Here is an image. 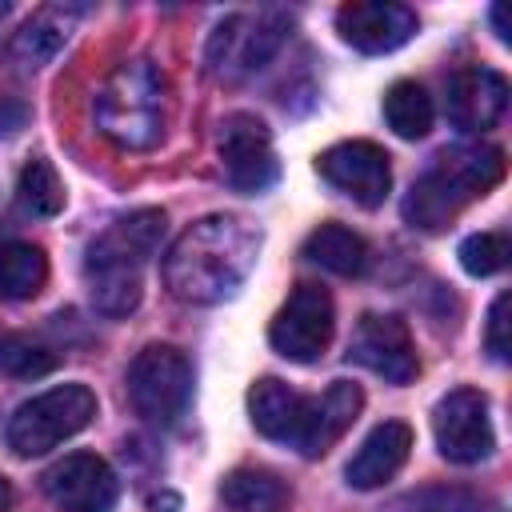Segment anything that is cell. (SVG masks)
Returning <instances> with one entry per match:
<instances>
[{
	"instance_id": "obj_1",
	"label": "cell",
	"mask_w": 512,
	"mask_h": 512,
	"mask_svg": "<svg viewBox=\"0 0 512 512\" xmlns=\"http://www.w3.org/2000/svg\"><path fill=\"white\" fill-rule=\"evenodd\" d=\"M260 256V228L236 212H212L188 224L164 252V288L180 304H220L236 296Z\"/></svg>"
},
{
	"instance_id": "obj_2",
	"label": "cell",
	"mask_w": 512,
	"mask_h": 512,
	"mask_svg": "<svg viewBox=\"0 0 512 512\" xmlns=\"http://www.w3.org/2000/svg\"><path fill=\"white\" fill-rule=\"evenodd\" d=\"M172 116V92L160 64L148 56L120 60L92 96V120L104 140L124 152H148L164 140Z\"/></svg>"
},
{
	"instance_id": "obj_3",
	"label": "cell",
	"mask_w": 512,
	"mask_h": 512,
	"mask_svg": "<svg viewBox=\"0 0 512 512\" xmlns=\"http://www.w3.org/2000/svg\"><path fill=\"white\" fill-rule=\"evenodd\" d=\"M164 212L160 208H136L120 220H112L84 252V280L96 312L104 316H128L140 304L144 292V264L156 256L164 240Z\"/></svg>"
},
{
	"instance_id": "obj_4",
	"label": "cell",
	"mask_w": 512,
	"mask_h": 512,
	"mask_svg": "<svg viewBox=\"0 0 512 512\" xmlns=\"http://www.w3.org/2000/svg\"><path fill=\"white\" fill-rule=\"evenodd\" d=\"M504 180V152L496 144H456L444 148L408 188L404 220L420 232L448 228L464 204L488 196Z\"/></svg>"
},
{
	"instance_id": "obj_5",
	"label": "cell",
	"mask_w": 512,
	"mask_h": 512,
	"mask_svg": "<svg viewBox=\"0 0 512 512\" xmlns=\"http://www.w3.org/2000/svg\"><path fill=\"white\" fill-rule=\"evenodd\" d=\"M292 32V16L284 8H248V12H232L224 16L204 48L208 72L216 80H248L252 72H260L288 40Z\"/></svg>"
},
{
	"instance_id": "obj_6",
	"label": "cell",
	"mask_w": 512,
	"mask_h": 512,
	"mask_svg": "<svg viewBox=\"0 0 512 512\" xmlns=\"http://www.w3.org/2000/svg\"><path fill=\"white\" fill-rule=\"evenodd\" d=\"M96 416V396L88 384H56L32 400H24L8 420V448L16 456H44L68 436L84 432Z\"/></svg>"
},
{
	"instance_id": "obj_7",
	"label": "cell",
	"mask_w": 512,
	"mask_h": 512,
	"mask_svg": "<svg viewBox=\"0 0 512 512\" xmlns=\"http://www.w3.org/2000/svg\"><path fill=\"white\" fill-rule=\"evenodd\" d=\"M128 400L148 424H180L192 404V360L176 344L140 348L128 364Z\"/></svg>"
},
{
	"instance_id": "obj_8",
	"label": "cell",
	"mask_w": 512,
	"mask_h": 512,
	"mask_svg": "<svg viewBox=\"0 0 512 512\" xmlns=\"http://www.w3.org/2000/svg\"><path fill=\"white\" fill-rule=\"evenodd\" d=\"M336 332V308L328 288L304 280L292 288V296L284 300V308L276 312L272 328H268V344L296 364H312L324 356V348L332 344Z\"/></svg>"
},
{
	"instance_id": "obj_9",
	"label": "cell",
	"mask_w": 512,
	"mask_h": 512,
	"mask_svg": "<svg viewBox=\"0 0 512 512\" xmlns=\"http://www.w3.org/2000/svg\"><path fill=\"white\" fill-rule=\"evenodd\" d=\"M216 152L224 180L236 192H264L280 176V160L272 148V132L260 116L252 112H228L216 132Z\"/></svg>"
},
{
	"instance_id": "obj_10",
	"label": "cell",
	"mask_w": 512,
	"mask_h": 512,
	"mask_svg": "<svg viewBox=\"0 0 512 512\" xmlns=\"http://www.w3.org/2000/svg\"><path fill=\"white\" fill-rule=\"evenodd\" d=\"M432 436L444 460L452 464H480L496 448L488 396L480 388H452L432 408Z\"/></svg>"
},
{
	"instance_id": "obj_11",
	"label": "cell",
	"mask_w": 512,
	"mask_h": 512,
	"mask_svg": "<svg viewBox=\"0 0 512 512\" xmlns=\"http://www.w3.org/2000/svg\"><path fill=\"white\" fill-rule=\"evenodd\" d=\"M316 172L336 192L356 200L360 208H380L388 200V188H392L388 152L380 144H372V140H340V144L324 148L316 156Z\"/></svg>"
},
{
	"instance_id": "obj_12",
	"label": "cell",
	"mask_w": 512,
	"mask_h": 512,
	"mask_svg": "<svg viewBox=\"0 0 512 512\" xmlns=\"http://www.w3.org/2000/svg\"><path fill=\"white\" fill-rule=\"evenodd\" d=\"M348 360L364 364L368 372L384 376L388 384H412L416 372H420L408 324L400 316H388V312L384 316L368 312V316L356 320L352 340H348Z\"/></svg>"
},
{
	"instance_id": "obj_13",
	"label": "cell",
	"mask_w": 512,
	"mask_h": 512,
	"mask_svg": "<svg viewBox=\"0 0 512 512\" xmlns=\"http://www.w3.org/2000/svg\"><path fill=\"white\" fill-rule=\"evenodd\" d=\"M40 484L44 496L64 512H112L120 496L116 472L96 452H68L40 476Z\"/></svg>"
},
{
	"instance_id": "obj_14",
	"label": "cell",
	"mask_w": 512,
	"mask_h": 512,
	"mask_svg": "<svg viewBox=\"0 0 512 512\" xmlns=\"http://www.w3.org/2000/svg\"><path fill=\"white\" fill-rule=\"evenodd\" d=\"M364 408V392L360 384L352 380H332L324 392L316 396H304V408H300V420H296V432H292V444L300 456L316 460L324 456L360 416Z\"/></svg>"
},
{
	"instance_id": "obj_15",
	"label": "cell",
	"mask_w": 512,
	"mask_h": 512,
	"mask_svg": "<svg viewBox=\"0 0 512 512\" xmlns=\"http://www.w3.org/2000/svg\"><path fill=\"white\" fill-rule=\"evenodd\" d=\"M420 20L408 4L396 0H352L336 8V32L344 44H352L364 56L392 52L416 36Z\"/></svg>"
},
{
	"instance_id": "obj_16",
	"label": "cell",
	"mask_w": 512,
	"mask_h": 512,
	"mask_svg": "<svg viewBox=\"0 0 512 512\" xmlns=\"http://www.w3.org/2000/svg\"><path fill=\"white\" fill-rule=\"evenodd\" d=\"M508 108V80L496 68L468 64L448 76L444 84V116L460 132H484L492 128Z\"/></svg>"
},
{
	"instance_id": "obj_17",
	"label": "cell",
	"mask_w": 512,
	"mask_h": 512,
	"mask_svg": "<svg viewBox=\"0 0 512 512\" xmlns=\"http://www.w3.org/2000/svg\"><path fill=\"white\" fill-rule=\"evenodd\" d=\"M80 24V8L76 4H40L24 24L20 32H12L4 56L16 72H40L76 32Z\"/></svg>"
},
{
	"instance_id": "obj_18",
	"label": "cell",
	"mask_w": 512,
	"mask_h": 512,
	"mask_svg": "<svg viewBox=\"0 0 512 512\" xmlns=\"http://www.w3.org/2000/svg\"><path fill=\"white\" fill-rule=\"evenodd\" d=\"M408 452H412V428L404 420H384L360 440V448L352 452L344 476H348L352 488L372 492V488H380L384 480H392L404 468Z\"/></svg>"
},
{
	"instance_id": "obj_19",
	"label": "cell",
	"mask_w": 512,
	"mask_h": 512,
	"mask_svg": "<svg viewBox=\"0 0 512 512\" xmlns=\"http://www.w3.org/2000/svg\"><path fill=\"white\" fill-rule=\"evenodd\" d=\"M300 408H304V396L276 376H264L248 388V416H252L256 432L276 440V444H292Z\"/></svg>"
},
{
	"instance_id": "obj_20",
	"label": "cell",
	"mask_w": 512,
	"mask_h": 512,
	"mask_svg": "<svg viewBox=\"0 0 512 512\" xmlns=\"http://www.w3.org/2000/svg\"><path fill=\"white\" fill-rule=\"evenodd\" d=\"M300 252H304L312 264H320V268H328V272H336V276H360V272L368 268V260H372L368 240H364L360 232H352L348 224H336V220L312 228Z\"/></svg>"
},
{
	"instance_id": "obj_21",
	"label": "cell",
	"mask_w": 512,
	"mask_h": 512,
	"mask_svg": "<svg viewBox=\"0 0 512 512\" xmlns=\"http://www.w3.org/2000/svg\"><path fill=\"white\" fill-rule=\"evenodd\" d=\"M220 500L228 512H288L292 488L268 468H236L224 476Z\"/></svg>"
},
{
	"instance_id": "obj_22",
	"label": "cell",
	"mask_w": 512,
	"mask_h": 512,
	"mask_svg": "<svg viewBox=\"0 0 512 512\" xmlns=\"http://www.w3.org/2000/svg\"><path fill=\"white\" fill-rule=\"evenodd\" d=\"M48 280V256L28 240H0V300H28Z\"/></svg>"
},
{
	"instance_id": "obj_23",
	"label": "cell",
	"mask_w": 512,
	"mask_h": 512,
	"mask_svg": "<svg viewBox=\"0 0 512 512\" xmlns=\"http://www.w3.org/2000/svg\"><path fill=\"white\" fill-rule=\"evenodd\" d=\"M432 116H436V108H432V96L424 84L396 80L384 92V120L400 140H424L432 132Z\"/></svg>"
},
{
	"instance_id": "obj_24",
	"label": "cell",
	"mask_w": 512,
	"mask_h": 512,
	"mask_svg": "<svg viewBox=\"0 0 512 512\" xmlns=\"http://www.w3.org/2000/svg\"><path fill=\"white\" fill-rule=\"evenodd\" d=\"M16 204L24 216H56L64 208V184L52 168V160L32 156L16 176Z\"/></svg>"
},
{
	"instance_id": "obj_25",
	"label": "cell",
	"mask_w": 512,
	"mask_h": 512,
	"mask_svg": "<svg viewBox=\"0 0 512 512\" xmlns=\"http://www.w3.org/2000/svg\"><path fill=\"white\" fill-rule=\"evenodd\" d=\"M480 496L460 484H424L388 500L384 512H480Z\"/></svg>"
},
{
	"instance_id": "obj_26",
	"label": "cell",
	"mask_w": 512,
	"mask_h": 512,
	"mask_svg": "<svg viewBox=\"0 0 512 512\" xmlns=\"http://www.w3.org/2000/svg\"><path fill=\"white\" fill-rule=\"evenodd\" d=\"M456 256H460V264H464L468 276H496L508 264V256H512V240H508L504 228H496V232H472L460 244Z\"/></svg>"
},
{
	"instance_id": "obj_27",
	"label": "cell",
	"mask_w": 512,
	"mask_h": 512,
	"mask_svg": "<svg viewBox=\"0 0 512 512\" xmlns=\"http://www.w3.org/2000/svg\"><path fill=\"white\" fill-rule=\"evenodd\" d=\"M52 364H56V356H52L48 348L32 344V340H8V344L0 348V368L12 372V376H40V372H48Z\"/></svg>"
},
{
	"instance_id": "obj_28",
	"label": "cell",
	"mask_w": 512,
	"mask_h": 512,
	"mask_svg": "<svg viewBox=\"0 0 512 512\" xmlns=\"http://www.w3.org/2000/svg\"><path fill=\"white\" fill-rule=\"evenodd\" d=\"M508 308H512V296L508 292H500L496 300H492V308H488V324H484V348H488V356L492 360H508L512 356V340H508Z\"/></svg>"
},
{
	"instance_id": "obj_29",
	"label": "cell",
	"mask_w": 512,
	"mask_h": 512,
	"mask_svg": "<svg viewBox=\"0 0 512 512\" xmlns=\"http://www.w3.org/2000/svg\"><path fill=\"white\" fill-rule=\"evenodd\" d=\"M24 104H16V100H0V136H12L20 124H24Z\"/></svg>"
},
{
	"instance_id": "obj_30",
	"label": "cell",
	"mask_w": 512,
	"mask_h": 512,
	"mask_svg": "<svg viewBox=\"0 0 512 512\" xmlns=\"http://www.w3.org/2000/svg\"><path fill=\"white\" fill-rule=\"evenodd\" d=\"M492 28H496L500 40H508V8H504V4L492 8Z\"/></svg>"
},
{
	"instance_id": "obj_31",
	"label": "cell",
	"mask_w": 512,
	"mask_h": 512,
	"mask_svg": "<svg viewBox=\"0 0 512 512\" xmlns=\"http://www.w3.org/2000/svg\"><path fill=\"white\" fill-rule=\"evenodd\" d=\"M12 508V484L0 476V512H8Z\"/></svg>"
},
{
	"instance_id": "obj_32",
	"label": "cell",
	"mask_w": 512,
	"mask_h": 512,
	"mask_svg": "<svg viewBox=\"0 0 512 512\" xmlns=\"http://www.w3.org/2000/svg\"><path fill=\"white\" fill-rule=\"evenodd\" d=\"M4 16H8V4H0V20H4Z\"/></svg>"
}]
</instances>
